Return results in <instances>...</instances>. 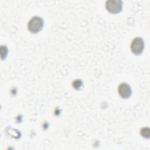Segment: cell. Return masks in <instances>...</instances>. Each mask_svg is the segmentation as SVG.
<instances>
[{"instance_id": "6da1fadb", "label": "cell", "mask_w": 150, "mask_h": 150, "mask_svg": "<svg viewBox=\"0 0 150 150\" xmlns=\"http://www.w3.org/2000/svg\"><path fill=\"white\" fill-rule=\"evenodd\" d=\"M44 21L42 18L39 16H34L28 22V29L30 32L36 33L42 29Z\"/></svg>"}, {"instance_id": "7a4b0ae2", "label": "cell", "mask_w": 150, "mask_h": 150, "mask_svg": "<svg viewBox=\"0 0 150 150\" xmlns=\"http://www.w3.org/2000/svg\"><path fill=\"white\" fill-rule=\"evenodd\" d=\"M107 10L112 13H118L122 9V2L120 0H108L105 2Z\"/></svg>"}, {"instance_id": "3957f363", "label": "cell", "mask_w": 150, "mask_h": 150, "mask_svg": "<svg viewBox=\"0 0 150 150\" xmlns=\"http://www.w3.org/2000/svg\"><path fill=\"white\" fill-rule=\"evenodd\" d=\"M144 49V41L142 38L138 37L133 39L131 45V50L137 55L141 54Z\"/></svg>"}, {"instance_id": "277c9868", "label": "cell", "mask_w": 150, "mask_h": 150, "mask_svg": "<svg viewBox=\"0 0 150 150\" xmlns=\"http://www.w3.org/2000/svg\"><path fill=\"white\" fill-rule=\"evenodd\" d=\"M119 95L123 98H129L132 94V90L129 84L125 83H121L118 87Z\"/></svg>"}, {"instance_id": "5b68a950", "label": "cell", "mask_w": 150, "mask_h": 150, "mask_svg": "<svg viewBox=\"0 0 150 150\" xmlns=\"http://www.w3.org/2000/svg\"><path fill=\"white\" fill-rule=\"evenodd\" d=\"M141 134L142 137L149 138V129L148 128H143L141 130Z\"/></svg>"}, {"instance_id": "8992f818", "label": "cell", "mask_w": 150, "mask_h": 150, "mask_svg": "<svg viewBox=\"0 0 150 150\" xmlns=\"http://www.w3.org/2000/svg\"><path fill=\"white\" fill-rule=\"evenodd\" d=\"M73 87L74 88H76V89L79 90L83 86V83H82V81L80 80H75V81H73Z\"/></svg>"}]
</instances>
